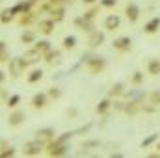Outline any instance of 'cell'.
<instances>
[{
	"label": "cell",
	"instance_id": "30bf717a",
	"mask_svg": "<svg viewBox=\"0 0 160 158\" xmlns=\"http://www.w3.org/2000/svg\"><path fill=\"white\" fill-rule=\"evenodd\" d=\"M54 28H56V22H54L50 17L38 21V30H39V34H43V36H50V34L54 32Z\"/></svg>",
	"mask_w": 160,
	"mask_h": 158
},
{
	"label": "cell",
	"instance_id": "5bb4252c",
	"mask_svg": "<svg viewBox=\"0 0 160 158\" xmlns=\"http://www.w3.org/2000/svg\"><path fill=\"white\" fill-rule=\"evenodd\" d=\"M142 99H130L128 102H125V106H123V112L127 114V116H136V114H140V108H142Z\"/></svg>",
	"mask_w": 160,
	"mask_h": 158
},
{
	"label": "cell",
	"instance_id": "8fae6325",
	"mask_svg": "<svg viewBox=\"0 0 160 158\" xmlns=\"http://www.w3.org/2000/svg\"><path fill=\"white\" fill-rule=\"evenodd\" d=\"M36 6V2L34 0H21V2H17L15 6H11V11H13V15L17 17V15H21V13H26V11H32V7Z\"/></svg>",
	"mask_w": 160,
	"mask_h": 158
},
{
	"label": "cell",
	"instance_id": "ab89813d",
	"mask_svg": "<svg viewBox=\"0 0 160 158\" xmlns=\"http://www.w3.org/2000/svg\"><path fill=\"white\" fill-rule=\"evenodd\" d=\"M15 153H17V151H15V149H13V147H9V145H6V147H4V149H2V151H0V158L15 156Z\"/></svg>",
	"mask_w": 160,
	"mask_h": 158
},
{
	"label": "cell",
	"instance_id": "d590c367",
	"mask_svg": "<svg viewBox=\"0 0 160 158\" xmlns=\"http://www.w3.org/2000/svg\"><path fill=\"white\" fill-rule=\"evenodd\" d=\"M73 136H75V130H67V132H62L60 136H56L54 140H56V141H71Z\"/></svg>",
	"mask_w": 160,
	"mask_h": 158
},
{
	"label": "cell",
	"instance_id": "6da1fadb",
	"mask_svg": "<svg viewBox=\"0 0 160 158\" xmlns=\"http://www.w3.org/2000/svg\"><path fill=\"white\" fill-rule=\"evenodd\" d=\"M69 149H71V145H69V141H56V140H50V141H47V145H45V155L50 158H58V156H65V155H69Z\"/></svg>",
	"mask_w": 160,
	"mask_h": 158
},
{
	"label": "cell",
	"instance_id": "681fc988",
	"mask_svg": "<svg viewBox=\"0 0 160 158\" xmlns=\"http://www.w3.org/2000/svg\"><path fill=\"white\" fill-rule=\"evenodd\" d=\"M0 2H2V0H0Z\"/></svg>",
	"mask_w": 160,
	"mask_h": 158
},
{
	"label": "cell",
	"instance_id": "d6a6232c",
	"mask_svg": "<svg viewBox=\"0 0 160 158\" xmlns=\"http://www.w3.org/2000/svg\"><path fill=\"white\" fill-rule=\"evenodd\" d=\"M99 147H101V141H99V140H84V141H82V149H84V151L99 149Z\"/></svg>",
	"mask_w": 160,
	"mask_h": 158
},
{
	"label": "cell",
	"instance_id": "52a82bcc",
	"mask_svg": "<svg viewBox=\"0 0 160 158\" xmlns=\"http://www.w3.org/2000/svg\"><path fill=\"white\" fill-rule=\"evenodd\" d=\"M125 15H127L128 22L134 24V22H138V19H140V15H142V7H140L136 2H127V6H125Z\"/></svg>",
	"mask_w": 160,
	"mask_h": 158
},
{
	"label": "cell",
	"instance_id": "f35d334b",
	"mask_svg": "<svg viewBox=\"0 0 160 158\" xmlns=\"http://www.w3.org/2000/svg\"><path fill=\"white\" fill-rule=\"evenodd\" d=\"M149 102L151 104H155V106H160V89L158 91H153V93H149Z\"/></svg>",
	"mask_w": 160,
	"mask_h": 158
},
{
	"label": "cell",
	"instance_id": "1f68e13d",
	"mask_svg": "<svg viewBox=\"0 0 160 158\" xmlns=\"http://www.w3.org/2000/svg\"><path fill=\"white\" fill-rule=\"evenodd\" d=\"M143 80H145V75H143L142 71H134V73L130 75V84H132V86H142Z\"/></svg>",
	"mask_w": 160,
	"mask_h": 158
},
{
	"label": "cell",
	"instance_id": "603a6c76",
	"mask_svg": "<svg viewBox=\"0 0 160 158\" xmlns=\"http://www.w3.org/2000/svg\"><path fill=\"white\" fill-rule=\"evenodd\" d=\"M147 75H151V77H158L160 75V60L158 58H151L147 62Z\"/></svg>",
	"mask_w": 160,
	"mask_h": 158
},
{
	"label": "cell",
	"instance_id": "484cf974",
	"mask_svg": "<svg viewBox=\"0 0 160 158\" xmlns=\"http://www.w3.org/2000/svg\"><path fill=\"white\" fill-rule=\"evenodd\" d=\"M32 47H34L36 50H39L41 54H45V52H48V50L52 48V43L48 39H36V43H34Z\"/></svg>",
	"mask_w": 160,
	"mask_h": 158
},
{
	"label": "cell",
	"instance_id": "7c38bea8",
	"mask_svg": "<svg viewBox=\"0 0 160 158\" xmlns=\"http://www.w3.org/2000/svg\"><path fill=\"white\" fill-rule=\"evenodd\" d=\"M22 60L26 62V65H34V63H38V62H41V60H43V54H41L39 50H36V48L32 47V48L24 50Z\"/></svg>",
	"mask_w": 160,
	"mask_h": 158
},
{
	"label": "cell",
	"instance_id": "4316f807",
	"mask_svg": "<svg viewBox=\"0 0 160 158\" xmlns=\"http://www.w3.org/2000/svg\"><path fill=\"white\" fill-rule=\"evenodd\" d=\"M13 21H15V15H13L11 7H4V9L0 11V22H2V24H9V22H13Z\"/></svg>",
	"mask_w": 160,
	"mask_h": 158
},
{
	"label": "cell",
	"instance_id": "9c48e42d",
	"mask_svg": "<svg viewBox=\"0 0 160 158\" xmlns=\"http://www.w3.org/2000/svg\"><path fill=\"white\" fill-rule=\"evenodd\" d=\"M112 47L118 52H128L132 48V39L128 36H119V37H116V39L112 41Z\"/></svg>",
	"mask_w": 160,
	"mask_h": 158
},
{
	"label": "cell",
	"instance_id": "44dd1931",
	"mask_svg": "<svg viewBox=\"0 0 160 158\" xmlns=\"http://www.w3.org/2000/svg\"><path fill=\"white\" fill-rule=\"evenodd\" d=\"M36 134H38V138L43 140L45 143L56 138V130H54V126H43V128H39V130L36 132Z\"/></svg>",
	"mask_w": 160,
	"mask_h": 158
},
{
	"label": "cell",
	"instance_id": "7a4b0ae2",
	"mask_svg": "<svg viewBox=\"0 0 160 158\" xmlns=\"http://www.w3.org/2000/svg\"><path fill=\"white\" fill-rule=\"evenodd\" d=\"M82 62L86 63V67H88V71L89 73H93V75H99V73H102L104 69H106V60L102 58V56H95V54H91V56H82Z\"/></svg>",
	"mask_w": 160,
	"mask_h": 158
},
{
	"label": "cell",
	"instance_id": "4fadbf2b",
	"mask_svg": "<svg viewBox=\"0 0 160 158\" xmlns=\"http://www.w3.org/2000/svg\"><path fill=\"white\" fill-rule=\"evenodd\" d=\"M112 102H114V99H110V97H104V99H101L99 102H97V106H95V114L97 116H106L110 110H112Z\"/></svg>",
	"mask_w": 160,
	"mask_h": 158
},
{
	"label": "cell",
	"instance_id": "9a60e30c",
	"mask_svg": "<svg viewBox=\"0 0 160 158\" xmlns=\"http://www.w3.org/2000/svg\"><path fill=\"white\" fill-rule=\"evenodd\" d=\"M119 26H121V15H116V13L106 15V19H104V30L106 32L119 30Z\"/></svg>",
	"mask_w": 160,
	"mask_h": 158
},
{
	"label": "cell",
	"instance_id": "e0dca14e",
	"mask_svg": "<svg viewBox=\"0 0 160 158\" xmlns=\"http://www.w3.org/2000/svg\"><path fill=\"white\" fill-rule=\"evenodd\" d=\"M17 22H19V26L28 28V26H32V24L36 22V13H34V11H26V13L17 15Z\"/></svg>",
	"mask_w": 160,
	"mask_h": 158
},
{
	"label": "cell",
	"instance_id": "c3c4849f",
	"mask_svg": "<svg viewBox=\"0 0 160 158\" xmlns=\"http://www.w3.org/2000/svg\"><path fill=\"white\" fill-rule=\"evenodd\" d=\"M34 2H36V4H38V2H43V0H34Z\"/></svg>",
	"mask_w": 160,
	"mask_h": 158
},
{
	"label": "cell",
	"instance_id": "ee69618b",
	"mask_svg": "<svg viewBox=\"0 0 160 158\" xmlns=\"http://www.w3.org/2000/svg\"><path fill=\"white\" fill-rule=\"evenodd\" d=\"M4 82H6V73H4V71L0 69V86H2Z\"/></svg>",
	"mask_w": 160,
	"mask_h": 158
},
{
	"label": "cell",
	"instance_id": "3957f363",
	"mask_svg": "<svg viewBox=\"0 0 160 158\" xmlns=\"http://www.w3.org/2000/svg\"><path fill=\"white\" fill-rule=\"evenodd\" d=\"M26 69H28V65L22 60V56H15V58H9L8 60V71H9V75L13 78H21Z\"/></svg>",
	"mask_w": 160,
	"mask_h": 158
},
{
	"label": "cell",
	"instance_id": "f546056e",
	"mask_svg": "<svg viewBox=\"0 0 160 158\" xmlns=\"http://www.w3.org/2000/svg\"><path fill=\"white\" fill-rule=\"evenodd\" d=\"M19 102H21V95L19 93H13V95H8V99H6V106L8 108H17L19 106Z\"/></svg>",
	"mask_w": 160,
	"mask_h": 158
},
{
	"label": "cell",
	"instance_id": "836d02e7",
	"mask_svg": "<svg viewBox=\"0 0 160 158\" xmlns=\"http://www.w3.org/2000/svg\"><path fill=\"white\" fill-rule=\"evenodd\" d=\"M8 60H9L8 43H6V41H0V63H2V62H8Z\"/></svg>",
	"mask_w": 160,
	"mask_h": 158
},
{
	"label": "cell",
	"instance_id": "ba28073f",
	"mask_svg": "<svg viewBox=\"0 0 160 158\" xmlns=\"http://www.w3.org/2000/svg\"><path fill=\"white\" fill-rule=\"evenodd\" d=\"M106 39V34L102 32V30H93V32H89V37H88V47L91 48V50H95V48H99L102 43Z\"/></svg>",
	"mask_w": 160,
	"mask_h": 158
},
{
	"label": "cell",
	"instance_id": "8992f818",
	"mask_svg": "<svg viewBox=\"0 0 160 158\" xmlns=\"http://www.w3.org/2000/svg\"><path fill=\"white\" fill-rule=\"evenodd\" d=\"M43 62H45V63H48V65H52V67L62 65V62H63L62 50H60V48H50L48 52H45V54H43Z\"/></svg>",
	"mask_w": 160,
	"mask_h": 158
},
{
	"label": "cell",
	"instance_id": "7bdbcfd3",
	"mask_svg": "<svg viewBox=\"0 0 160 158\" xmlns=\"http://www.w3.org/2000/svg\"><path fill=\"white\" fill-rule=\"evenodd\" d=\"M48 4L54 7V6H67V0H48Z\"/></svg>",
	"mask_w": 160,
	"mask_h": 158
},
{
	"label": "cell",
	"instance_id": "60d3db41",
	"mask_svg": "<svg viewBox=\"0 0 160 158\" xmlns=\"http://www.w3.org/2000/svg\"><path fill=\"white\" fill-rule=\"evenodd\" d=\"M91 126H93V125H91V123H88L86 126H80V128H77V130H75V136H84V134H88V132L91 130Z\"/></svg>",
	"mask_w": 160,
	"mask_h": 158
},
{
	"label": "cell",
	"instance_id": "83f0119b",
	"mask_svg": "<svg viewBox=\"0 0 160 158\" xmlns=\"http://www.w3.org/2000/svg\"><path fill=\"white\" fill-rule=\"evenodd\" d=\"M158 140H160V134H158V132H155V134H149L147 138H143V140H142V149H147V147L155 145Z\"/></svg>",
	"mask_w": 160,
	"mask_h": 158
},
{
	"label": "cell",
	"instance_id": "5b68a950",
	"mask_svg": "<svg viewBox=\"0 0 160 158\" xmlns=\"http://www.w3.org/2000/svg\"><path fill=\"white\" fill-rule=\"evenodd\" d=\"M24 121H26V112L21 110V108H13V110L9 112V116H8V125H9L11 128L21 126Z\"/></svg>",
	"mask_w": 160,
	"mask_h": 158
},
{
	"label": "cell",
	"instance_id": "d4e9b609",
	"mask_svg": "<svg viewBox=\"0 0 160 158\" xmlns=\"http://www.w3.org/2000/svg\"><path fill=\"white\" fill-rule=\"evenodd\" d=\"M43 75H45V73H43V69L36 67V69H32V71L26 75V82H28V84H38V82L43 78Z\"/></svg>",
	"mask_w": 160,
	"mask_h": 158
},
{
	"label": "cell",
	"instance_id": "4dcf8cb0",
	"mask_svg": "<svg viewBox=\"0 0 160 158\" xmlns=\"http://www.w3.org/2000/svg\"><path fill=\"white\" fill-rule=\"evenodd\" d=\"M62 47H63V50H73L77 47V37L75 36H65L63 41H62Z\"/></svg>",
	"mask_w": 160,
	"mask_h": 158
},
{
	"label": "cell",
	"instance_id": "bcb514c9",
	"mask_svg": "<svg viewBox=\"0 0 160 158\" xmlns=\"http://www.w3.org/2000/svg\"><path fill=\"white\" fill-rule=\"evenodd\" d=\"M0 99H8V93H6V91H2V87H0Z\"/></svg>",
	"mask_w": 160,
	"mask_h": 158
},
{
	"label": "cell",
	"instance_id": "d6986e66",
	"mask_svg": "<svg viewBox=\"0 0 160 158\" xmlns=\"http://www.w3.org/2000/svg\"><path fill=\"white\" fill-rule=\"evenodd\" d=\"M73 22H75V26H77V28H80L82 32H88V34H89V32H93V30H95V22H93V21H86L82 15H80V17H77Z\"/></svg>",
	"mask_w": 160,
	"mask_h": 158
},
{
	"label": "cell",
	"instance_id": "b9f144b4",
	"mask_svg": "<svg viewBox=\"0 0 160 158\" xmlns=\"http://www.w3.org/2000/svg\"><path fill=\"white\" fill-rule=\"evenodd\" d=\"M65 116H67V117H71V119H77V117H78V108H75V106L67 108V110H65Z\"/></svg>",
	"mask_w": 160,
	"mask_h": 158
},
{
	"label": "cell",
	"instance_id": "f1b7e54d",
	"mask_svg": "<svg viewBox=\"0 0 160 158\" xmlns=\"http://www.w3.org/2000/svg\"><path fill=\"white\" fill-rule=\"evenodd\" d=\"M62 89L60 87H56V86H52V87H48L47 89V97H48V101H60L62 99Z\"/></svg>",
	"mask_w": 160,
	"mask_h": 158
},
{
	"label": "cell",
	"instance_id": "ac0fdd59",
	"mask_svg": "<svg viewBox=\"0 0 160 158\" xmlns=\"http://www.w3.org/2000/svg\"><path fill=\"white\" fill-rule=\"evenodd\" d=\"M158 30H160V17H153L143 24V34H147V36H153Z\"/></svg>",
	"mask_w": 160,
	"mask_h": 158
},
{
	"label": "cell",
	"instance_id": "277c9868",
	"mask_svg": "<svg viewBox=\"0 0 160 158\" xmlns=\"http://www.w3.org/2000/svg\"><path fill=\"white\" fill-rule=\"evenodd\" d=\"M45 141L39 140V138H36V140H30V141H26L24 145H22V155L24 156H39L41 153L45 151Z\"/></svg>",
	"mask_w": 160,
	"mask_h": 158
},
{
	"label": "cell",
	"instance_id": "ffe728a7",
	"mask_svg": "<svg viewBox=\"0 0 160 158\" xmlns=\"http://www.w3.org/2000/svg\"><path fill=\"white\" fill-rule=\"evenodd\" d=\"M48 15H50V19H52L56 24L62 22V21L65 19V6H54V7H50Z\"/></svg>",
	"mask_w": 160,
	"mask_h": 158
},
{
	"label": "cell",
	"instance_id": "7402d4cb",
	"mask_svg": "<svg viewBox=\"0 0 160 158\" xmlns=\"http://www.w3.org/2000/svg\"><path fill=\"white\" fill-rule=\"evenodd\" d=\"M123 95H125V84L123 82H116L110 87V91H108V97L110 99H118V97H123Z\"/></svg>",
	"mask_w": 160,
	"mask_h": 158
},
{
	"label": "cell",
	"instance_id": "f6af8a7d",
	"mask_svg": "<svg viewBox=\"0 0 160 158\" xmlns=\"http://www.w3.org/2000/svg\"><path fill=\"white\" fill-rule=\"evenodd\" d=\"M82 2H84V4H88V6H93V4H95V2H99V0H82Z\"/></svg>",
	"mask_w": 160,
	"mask_h": 158
},
{
	"label": "cell",
	"instance_id": "74e56055",
	"mask_svg": "<svg viewBox=\"0 0 160 158\" xmlns=\"http://www.w3.org/2000/svg\"><path fill=\"white\" fill-rule=\"evenodd\" d=\"M118 6V0H99V7H104V9H112Z\"/></svg>",
	"mask_w": 160,
	"mask_h": 158
},
{
	"label": "cell",
	"instance_id": "cb8c5ba5",
	"mask_svg": "<svg viewBox=\"0 0 160 158\" xmlns=\"http://www.w3.org/2000/svg\"><path fill=\"white\" fill-rule=\"evenodd\" d=\"M36 39H38V34L34 30H22V34H21V43L22 45H34Z\"/></svg>",
	"mask_w": 160,
	"mask_h": 158
},
{
	"label": "cell",
	"instance_id": "7dc6e473",
	"mask_svg": "<svg viewBox=\"0 0 160 158\" xmlns=\"http://www.w3.org/2000/svg\"><path fill=\"white\" fill-rule=\"evenodd\" d=\"M157 149H158V151H160V140H158V141H157Z\"/></svg>",
	"mask_w": 160,
	"mask_h": 158
},
{
	"label": "cell",
	"instance_id": "8d00e7d4",
	"mask_svg": "<svg viewBox=\"0 0 160 158\" xmlns=\"http://www.w3.org/2000/svg\"><path fill=\"white\" fill-rule=\"evenodd\" d=\"M157 110H158V106H155V104H151V102H149V104H143V102H142V108H140V112H143V114H155Z\"/></svg>",
	"mask_w": 160,
	"mask_h": 158
},
{
	"label": "cell",
	"instance_id": "e575fe53",
	"mask_svg": "<svg viewBox=\"0 0 160 158\" xmlns=\"http://www.w3.org/2000/svg\"><path fill=\"white\" fill-rule=\"evenodd\" d=\"M99 13V6H95V7H91V9H88V11H84V19L86 21H95V15Z\"/></svg>",
	"mask_w": 160,
	"mask_h": 158
},
{
	"label": "cell",
	"instance_id": "2e32d148",
	"mask_svg": "<svg viewBox=\"0 0 160 158\" xmlns=\"http://www.w3.org/2000/svg\"><path fill=\"white\" fill-rule=\"evenodd\" d=\"M30 104H32V108L34 110H43L47 104H48V97H47V93H36L34 97H32V101H30Z\"/></svg>",
	"mask_w": 160,
	"mask_h": 158
}]
</instances>
